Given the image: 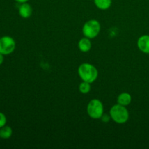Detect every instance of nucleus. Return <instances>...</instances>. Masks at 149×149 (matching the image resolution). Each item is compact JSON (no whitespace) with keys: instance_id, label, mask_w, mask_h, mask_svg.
<instances>
[{"instance_id":"dca6fc26","label":"nucleus","mask_w":149,"mask_h":149,"mask_svg":"<svg viewBox=\"0 0 149 149\" xmlns=\"http://www.w3.org/2000/svg\"><path fill=\"white\" fill-rule=\"evenodd\" d=\"M15 1H17V2H18V3H20V4H22V3L27 2L29 0H15Z\"/></svg>"},{"instance_id":"6e6552de","label":"nucleus","mask_w":149,"mask_h":149,"mask_svg":"<svg viewBox=\"0 0 149 149\" xmlns=\"http://www.w3.org/2000/svg\"><path fill=\"white\" fill-rule=\"evenodd\" d=\"M78 47L81 52H87L91 49L92 43L90 39L87 37H84L79 41Z\"/></svg>"},{"instance_id":"f257e3e1","label":"nucleus","mask_w":149,"mask_h":149,"mask_svg":"<svg viewBox=\"0 0 149 149\" xmlns=\"http://www.w3.org/2000/svg\"><path fill=\"white\" fill-rule=\"evenodd\" d=\"M78 74L82 81L89 83H93L97 79L98 77L97 69L93 65L87 63L81 64L79 66Z\"/></svg>"},{"instance_id":"1a4fd4ad","label":"nucleus","mask_w":149,"mask_h":149,"mask_svg":"<svg viewBox=\"0 0 149 149\" xmlns=\"http://www.w3.org/2000/svg\"><path fill=\"white\" fill-rule=\"evenodd\" d=\"M131 101H132V97L127 93H121L117 97L118 104H120L124 106H127L130 104Z\"/></svg>"},{"instance_id":"9b49d317","label":"nucleus","mask_w":149,"mask_h":149,"mask_svg":"<svg viewBox=\"0 0 149 149\" xmlns=\"http://www.w3.org/2000/svg\"><path fill=\"white\" fill-rule=\"evenodd\" d=\"M94 3L98 9L106 10L111 7L112 0H94Z\"/></svg>"},{"instance_id":"39448f33","label":"nucleus","mask_w":149,"mask_h":149,"mask_svg":"<svg viewBox=\"0 0 149 149\" xmlns=\"http://www.w3.org/2000/svg\"><path fill=\"white\" fill-rule=\"evenodd\" d=\"M16 47L15 39L10 36H4L0 38V53L4 55L13 53Z\"/></svg>"},{"instance_id":"f03ea898","label":"nucleus","mask_w":149,"mask_h":149,"mask_svg":"<svg viewBox=\"0 0 149 149\" xmlns=\"http://www.w3.org/2000/svg\"><path fill=\"white\" fill-rule=\"evenodd\" d=\"M110 116L112 120L117 124H124L129 119V111L125 106L116 104L110 110Z\"/></svg>"},{"instance_id":"9d476101","label":"nucleus","mask_w":149,"mask_h":149,"mask_svg":"<svg viewBox=\"0 0 149 149\" xmlns=\"http://www.w3.org/2000/svg\"><path fill=\"white\" fill-rule=\"evenodd\" d=\"M13 135V129L10 126L2 127L0 128V138L1 139H9Z\"/></svg>"},{"instance_id":"423d86ee","label":"nucleus","mask_w":149,"mask_h":149,"mask_svg":"<svg viewBox=\"0 0 149 149\" xmlns=\"http://www.w3.org/2000/svg\"><path fill=\"white\" fill-rule=\"evenodd\" d=\"M137 45L141 52L145 54H149V35L145 34L140 36Z\"/></svg>"},{"instance_id":"4468645a","label":"nucleus","mask_w":149,"mask_h":149,"mask_svg":"<svg viewBox=\"0 0 149 149\" xmlns=\"http://www.w3.org/2000/svg\"><path fill=\"white\" fill-rule=\"evenodd\" d=\"M100 119H102V121H103V122H109L110 119H111V118L110 115L104 114V113H103V116H102V117L100 118Z\"/></svg>"},{"instance_id":"ddd939ff","label":"nucleus","mask_w":149,"mask_h":149,"mask_svg":"<svg viewBox=\"0 0 149 149\" xmlns=\"http://www.w3.org/2000/svg\"><path fill=\"white\" fill-rule=\"evenodd\" d=\"M7 124V117L2 112H0V128L5 126Z\"/></svg>"},{"instance_id":"f8f14e48","label":"nucleus","mask_w":149,"mask_h":149,"mask_svg":"<svg viewBox=\"0 0 149 149\" xmlns=\"http://www.w3.org/2000/svg\"><path fill=\"white\" fill-rule=\"evenodd\" d=\"M79 90L80 93H83V94H87L91 90L90 83L83 81L82 82L80 83L79 86Z\"/></svg>"},{"instance_id":"0eeeda50","label":"nucleus","mask_w":149,"mask_h":149,"mask_svg":"<svg viewBox=\"0 0 149 149\" xmlns=\"http://www.w3.org/2000/svg\"><path fill=\"white\" fill-rule=\"evenodd\" d=\"M32 12H33V10H32L31 6L28 4L27 2L22 3L19 6L18 13L20 17H22L23 18H29V17H31Z\"/></svg>"},{"instance_id":"7ed1b4c3","label":"nucleus","mask_w":149,"mask_h":149,"mask_svg":"<svg viewBox=\"0 0 149 149\" xmlns=\"http://www.w3.org/2000/svg\"><path fill=\"white\" fill-rule=\"evenodd\" d=\"M103 103L98 99H93L87 105V113L92 119H100L103 115Z\"/></svg>"},{"instance_id":"2eb2a0df","label":"nucleus","mask_w":149,"mask_h":149,"mask_svg":"<svg viewBox=\"0 0 149 149\" xmlns=\"http://www.w3.org/2000/svg\"><path fill=\"white\" fill-rule=\"evenodd\" d=\"M3 62H4V55L0 53V65L3 63Z\"/></svg>"},{"instance_id":"20e7f679","label":"nucleus","mask_w":149,"mask_h":149,"mask_svg":"<svg viewBox=\"0 0 149 149\" xmlns=\"http://www.w3.org/2000/svg\"><path fill=\"white\" fill-rule=\"evenodd\" d=\"M100 31V24L97 20H90L86 22L82 27V33L89 39L95 38Z\"/></svg>"}]
</instances>
